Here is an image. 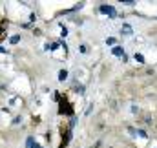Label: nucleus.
I'll use <instances>...</instances> for the list:
<instances>
[{"label":"nucleus","mask_w":157,"mask_h":148,"mask_svg":"<svg viewBox=\"0 0 157 148\" xmlns=\"http://www.w3.org/2000/svg\"><path fill=\"white\" fill-rule=\"evenodd\" d=\"M57 99L60 101V113H62V115H73V110H71V104L70 103H68V101L66 99H62V97H59L57 95Z\"/></svg>","instance_id":"f257e3e1"},{"label":"nucleus","mask_w":157,"mask_h":148,"mask_svg":"<svg viewBox=\"0 0 157 148\" xmlns=\"http://www.w3.org/2000/svg\"><path fill=\"white\" fill-rule=\"evenodd\" d=\"M100 13H104V15H108V17H115V8L113 6H108V4H102L100 6Z\"/></svg>","instance_id":"f03ea898"},{"label":"nucleus","mask_w":157,"mask_h":148,"mask_svg":"<svg viewBox=\"0 0 157 148\" xmlns=\"http://www.w3.org/2000/svg\"><path fill=\"white\" fill-rule=\"evenodd\" d=\"M112 53H113V55H117V57H124V50H122L121 46H113Z\"/></svg>","instance_id":"7ed1b4c3"},{"label":"nucleus","mask_w":157,"mask_h":148,"mask_svg":"<svg viewBox=\"0 0 157 148\" xmlns=\"http://www.w3.org/2000/svg\"><path fill=\"white\" fill-rule=\"evenodd\" d=\"M122 33H124V35H132V33H133V29L132 28H130V26L128 24H122V29H121Z\"/></svg>","instance_id":"20e7f679"},{"label":"nucleus","mask_w":157,"mask_h":148,"mask_svg":"<svg viewBox=\"0 0 157 148\" xmlns=\"http://www.w3.org/2000/svg\"><path fill=\"white\" fill-rule=\"evenodd\" d=\"M68 79V71L66 70H60L59 71V80H66Z\"/></svg>","instance_id":"39448f33"},{"label":"nucleus","mask_w":157,"mask_h":148,"mask_svg":"<svg viewBox=\"0 0 157 148\" xmlns=\"http://www.w3.org/2000/svg\"><path fill=\"white\" fill-rule=\"evenodd\" d=\"M33 146H35V139L28 137V141H26V148H33Z\"/></svg>","instance_id":"423d86ee"},{"label":"nucleus","mask_w":157,"mask_h":148,"mask_svg":"<svg viewBox=\"0 0 157 148\" xmlns=\"http://www.w3.org/2000/svg\"><path fill=\"white\" fill-rule=\"evenodd\" d=\"M9 42H11V44H18V42H20V35L11 37V38H9Z\"/></svg>","instance_id":"0eeeda50"},{"label":"nucleus","mask_w":157,"mask_h":148,"mask_svg":"<svg viewBox=\"0 0 157 148\" xmlns=\"http://www.w3.org/2000/svg\"><path fill=\"white\" fill-rule=\"evenodd\" d=\"M133 57H135V60H137V62H141V64H142V62H144V57H142V55H141V53H135V55H133Z\"/></svg>","instance_id":"6e6552de"},{"label":"nucleus","mask_w":157,"mask_h":148,"mask_svg":"<svg viewBox=\"0 0 157 148\" xmlns=\"http://www.w3.org/2000/svg\"><path fill=\"white\" fill-rule=\"evenodd\" d=\"M60 33H62V37H66V35H68V29L64 28V26H60Z\"/></svg>","instance_id":"1a4fd4ad"},{"label":"nucleus","mask_w":157,"mask_h":148,"mask_svg":"<svg viewBox=\"0 0 157 148\" xmlns=\"http://www.w3.org/2000/svg\"><path fill=\"white\" fill-rule=\"evenodd\" d=\"M79 50H80V53H88V48H86V46H84V44H82V46H80V48H79Z\"/></svg>","instance_id":"9d476101"},{"label":"nucleus","mask_w":157,"mask_h":148,"mask_svg":"<svg viewBox=\"0 0 157 148\" xmlns=\"http://www.w3.org/2000/svg\"><path fill=\"white\" fill-rule=\"evenodd\" d=\"M0 53H8V50H6L4 46H0Z\"/></svg>","instance_id":"9b49d317"},{"label":"nucleus","mask_w":157,"mask_h":148,"mask_svg":"<svg viewBox=\"0 0 157 148\" xmlns=\"http://www.w3.org/2000/svg\"><path fill=\"white\" fill-rule=\"evenodd\" d=\"M0 33H4V31H2V28H0Z\"/></svg>","instance_id":"f8f14e48"}]
</instances>
